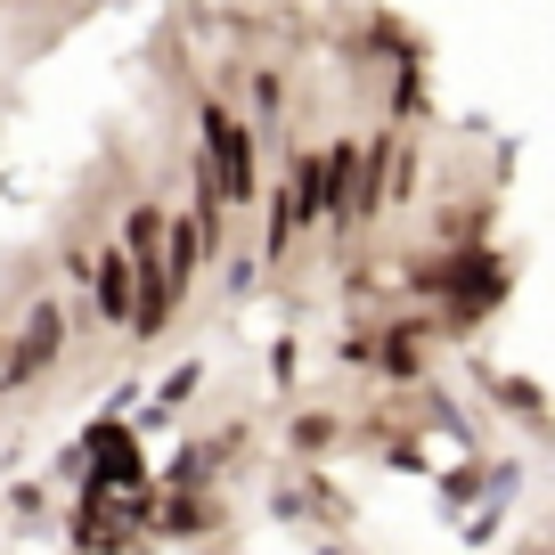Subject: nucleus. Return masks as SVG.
I'll list each match as a JSON object with an SVG mask.
<instances>
[{"instance_id":"f8f14e48","label":"nucleus","mask_w":555,"mask_h":555,"mask_svg":"<svg viewBox=\"0 0 555 555\" xmlns=\"http://www.w3.org/2000/svg\"><path fill=\"white\" fill-rule=\"evenodd\" d=\"M327 555H335V547H327Z\"/></svg>"},{"instance_id":"39448f33","label":"nucleus","mask_w":555,"mask_h":555,"mask_svg":"<svg viewBox=\"0 0 555 555\" xmlns=\"http://www.w3.org/2000/svg\"><path fill=\"white\" fill-rule=\"evenodd\" d=\"M156 531H164V539H196V531H205V499H189V490H172V499L156 506Z\"/></svg>"},{"instance_id":"9d476101","label":"nucleus","mask_w":555,"mask_h":555,"mask_svg":"<svg viewBox=\"0 0 555 555\" xmlns=\"http://www.w3.org/2000/svg\"><path fill=\"white\" fill-rule=\"evenodd\" d=\"M270 376L295 384V335H278V344H270Z\"/></svg>"},{"instance_id":"20e7f679","label":"nucleus","mask_w":555,"mask_h":555,"mask_svg":"<svg viewBox=\"0 0 555 555\" xmlns=\"http://www.w3.org/2000/svg\"><path fill=\"white\" fill-rule=\"evenodd\" d=\"M205 229H196V221H172V270H164V278H172V286H189V278L196 270H205Z\"/></svg>"},{"instance_id":"423d86ee","label":"nucleus","mask_w":555,"mask_h":555,"mask_svg":"<svg viewBox=\"0 0 555 555\" xmlns=\"http://www.w3.org/2000/svg\"><path fill=\"white\" fill-rule=\"evenodd\" d=\"M416 360H425V344H416V319H400V327L384 335V367H392V376H409Z\"/></svg>"},{"instance_id":"f257e3e1","label":"nucleus","mask_w":555,"mask_h":555,"mask_svg":"<svg viewBox=\"0 0 555 555\" xmlns=\"http://www.w3.org/2000/svg\"><path fill=\"white\" fill-rule=\"evenodd\" d=\"M205 172L221 180V205H254V139H245L237 115H221V106H205Z\"/></svg>"},{"instance_id":"6e6552de","label":"nucleus","mask_w":555,"mask_h":555,"mask_svg":"<svg viewBox=\"0 0 555 555\" xmlns=\"http://www.w3.org/2000/svg\"><path fill=\"white\" fill-rule=\"evenodd\" d=\"M0 506H9V515H17L25 531H34V522H41V506H50V490H41V482H17V490H9Z\"/></svg>"},{"instance_id":"0eeeda50","label":"nucleus","mask_w":555,"mask_h":555,"mask_svg":"<svg viewBox=\"0 0 555 555\" xmlns=\"http://www.w3.org/2000/svg\"><path fill=\"white\" fill-rule=\"evenodd\" d=\"M196 384H205V367H196V360H180L172 376L156 384V409H180V400H196Z\"/></svg>"},{"instance_id":"9b49d317","label":"nucleus","mask_w":555,"mask_h":555,"mask_svg":"<svg viewBox=\"0 0 555 555\" xmlns=\"http://www.w3.org/2000/svg\"><path fill=\"white\" fill-rule=\"evenodd\" d=\"M0 351H9V335H0Z\"/></svg>"},{"instance_id":"7ed1b4c3","label":"nucleus","mask_w":555,"mask_h":555,"mask_svg":"<svg viewBox=\"0 0 555 555\" xmlns=\"http://www.w3.org/2000/svg\"><path fill=\"white\" fill-rule=\"evenodd\" d=\"M90 278H99V311L131 327V254H122V245H115V254H99V261H90Z\"/></svg>"},{"instance_id":"f03ea898","label":"nucleus","mask_w":555,"mask_h":555,"mask_svg":"<svg viewBox=\"0 0 555 555\" xmlns=\"http://www.w3.org/2000/svg\"><path fill=\"white\" fill-rule=\"evenodd\" d=\"M57 351H66V311H57V302H34V319L17 327V344L0 351V392H25Z\"/></svg>"},{"instance_id":"1a4fd4ad","label":"nucleus","mask_w":555,"mask_h":555,"mask_svg":"<svg viewBox=\"0 0 555 555\" xmlns=\"http://www.w3.org/2000/svg\"><path fill=\"white\" fill-rule=\"evenodd\" d=\"M499 400H506V409H515V416H531V425H539V384L506 376V384H499Z\"/></svg>"}]
</instances>
